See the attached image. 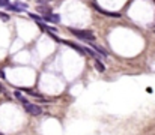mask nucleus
<instances>
[{
  "label": "nucleus",
  "mask_w": 155,
  "mask_h": 135,
  "mask_svg": "<svg viewBox=\"0 0 155 135\" xmlns=\"http://www.w3.org/2000/svg\"><path fill=\"white\" fill-rule=\"evenodd\" d=\"M69 32L72 33L74 36H77L80 39H83V41H89V42H92V41H95V35H93L92 32L89 30H78V29H69Z\"/></svg>",
  "instance_id": "obj_1"
},
{
  "label": "nucleus",
  "mask_w": 155,
  "mask_h": 135,
  "mask_svg": "<svg viewBox=\"0 0 155 135\" xmlns=\"http://www.w3.org/2000/svg\"><path fill=\"white\" fill-rule=\"evenodd\" d=\"M24 110H26V113H29L30 116H41L42 114V108L36 104H30V102L24 104Z\"/></svg>",
  "instance_id": "obj_2"
},
{
  "label": "nucleus",
  "mask_w": 155,
  "mask_h": 135,
  "mask_svg": "<svg viewBox=\"0 0 155 135\" xmlns=\"http://www.w3.org/2000/svg\"><path fill=\"white\" fill-rule=\"evenodd\" d=\"M93 8H95L99 14H103V15H107V17H116V18H119V17H120V14H118V12H107L105 9L99 8V6H98L97 3H93Z\"/></svg>",
  "instance_id": "obj_3"
},
{
  "label": "nucleus",
  "mask_w": 155,
  "mask_h": 135,
  "mask_svg": "<svg viewBox=\"0 0 155 135\" xmlns=\"http://www.w3.org/2000/svg\"><path fill=\"white\" fill-rule=\"evenodd\" d=\"M62 42L65 44V45H69L71 48H74L77 53H80V54H86V51L83 50L84 47H80V45H77V44H72V42H69V41H62Z\"/></svg>",
  "instance_id": "obj_4"
},
{
  "label": "nucleus",
  "mask_w": 155,
  "mask_h": 135,
  "mask_svg": "<svg viewBox=\"0 0 155 135\" xmlns=\"http://www.w3.org/2000/svg\"><path fill=\"white\" fill-rule=\"evenodd\" d=\"M44 21H48V23H59L60 21V17L59 15H53V14H51V15H44Z\"/></svg>",
  "instance_id": "obj_5"
},
{
  "label": "nucleus",
  "mask_w": 155,
  "mask_h": 135,
  "mask_svg": "<svg viewBox=\"0 0 155 135\" xmlns=\"http://www.w3.org/2000/svg\"><path fill=\"white\" fill-rule=\"evenodd\" d=\"M92 48L93 50H95L98 54H101V56H103V57H107V56H109V53H107L104 48H103V47H99V45H92Z\"/></svg>",
  "instance_id": "obj_6"
},
{
  "label": "nucleus",
  "mask_w": 155,
  "mask_h": 135,
  "mask_svg": "<svg viewBox=\"0 0 155 135\" xmlns=\"http://www.w3.org/2000/svg\"><path fill=\"white\" fill-rule=\"evenodd\" d=\"M39 14H42V15H51V11L48 9V8H47V6H38V9H36Z\"/></svg>",
  "instance_id": "obj_7"
},
{
  "label": "nucleus",
  "mask_w": 155,
  "mask_h": 135,
  "mask_svg": "<svg viewBox=\"0 0 155 135\" xmlns=\"http://www.w3.org/2000/svg\"><path fill=\"white\" fill-rule=\"evenodd\" d=\"M14 96H15V98H17V99H18V101H20V102H21L23 105H24V104H27V98H26V96H23V93L15 92V93H14Z\"/></svg>",
  "instance_id": "obj_8"
},
{
  "label": "nucleus",
  "mask_w": 155,
  "mask_h": 135,
  "mask_svg": "<svg viewBox=\"0 0 155 135\" xmlns=\"http://www.w3.org/2000/svg\"><path fill=\"white\" fill-rule=\"evenodd\" d=\"M95 68H97L98 72H104L105 71V66L101 63V60H97V62H95Z\"/></svg>",
  "instance_id": "obj_9"
},
{
  "label": "nucleus",
  "mask_w": 155,
  "mask_h": 135,
  "mask_svg": "<svg viewBox=\"0 0 155 135\" xmlns=\"http://www.w3.org/2000/svg\"><path fill=\"white\" fill-rule=\"evenodd\" d=\"M0 6H3V8H8V6H9V0H0Z\"/></svg>",
  "instance_id": "obj_10"
},
{
  "label": "nucleus",
  "mask_w": 155,
  "mask_h": 135,
  "mask_svg": "<svg viewBox=\"0 0 155 135\" xmlns=\"http://www.w3.org/2000/svg\"><path fill=\"white\" fill-rule=\"evenodd\" d=\"M0 18H2V20H5V21H8V20H9V15H6V14L0 12Z\"/></svg>",
  "instance_id": "obj_11"
},
{
  "label": "nucleus",
  "mask_w": 155,
  "mask_h": 135,
  "mask_svg": "<svg viewBox=\"0 0 155 135\" xmlns=\"http://www.w3.org/2000/svg\"><path fill=\"white\" fill-rule=\"evenodd\" d=\"M36 2H38V3H41V5H45V3H48L50 0H36Z\"/></svg>",
  "instance_id": "obj_12"
},
{
  "label": "nucleus",
  "mask_w": 155,
  "mask_h": 135,
  "mask_svg": "<svg viewBox=\"0 0 155 135\" xmlns=\"http://www.w3.org/2000/svg\"><path fill=\"white\" fill-rule=\"evenodd\" d=\"M0 78L5 80V72H3V71H0Z\"/></svg>",
  "instance_id": "obj_13"
},
{
  "label": "nucleus",
  "mask_w": 155,
  "mask_h": 135,
  "mask_svg": "<svg viewBox=\"0 0 155 135\" xmlns=\"http://www.w3.org/2000/svg\"><path fill=\"white\" fill-rule=\"evenodd\" d=\"M0 93H5V89H3V86H0Z\"/></svg>",
  "instance_id": "obj_14"
},
{
  "label": "nucleus",
  "mask_w": 155,
  "mask_h": 135,
  "mask_svg": "<svg viewBox=\"0 0 155 135\" xmlns=\"http://www.w3.org/2000/svg\"><path fill=\"white\" fill-rule=\"evenodd\" d=\"M0 135H3V134H0Z\"/></svg>",
  "instance_id": "obj_15"
}]
</instances>
